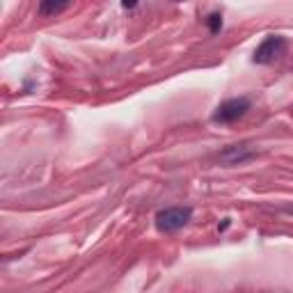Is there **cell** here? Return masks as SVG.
<instances>
[{"mask_svg": "<svg viewBox=\"0 0 293 293\" xmlns=\"http://www.w3.org/2000/svg\"><path fill=\"white\" fill-rule=\"evenodd\" d=\"M193 218V211L188 206H169L156 213V229L163 234H172L179 231L181 227H186Z\"/></svg>", "mask_w": 293, "mask_h": 293, "instance_id": "6da1fadb", "label": "cell"}, {"mask_svg": "<svg viewBox=\"0 0 293 293\" xmlns=\"http://www.w3.org/2000/svg\"><path fill=\"white\" fill-rule=\"evenodd\" d=\"M284 50H287V39L280 37V35H270V37H266L261 44L256 46L254 55H252V62L268 64L273 60H277L280 55H284Z\"/></svg>", "mask_w": 293, "mask_h": 293, "instance_id": "7a4b0ae2", "label": "cell"}, {"mask_svg": "<svg viewBox=\"0 0 293 293\" xmlns=\"http://www.w3.org/2000/svg\"><path fill=\"white\" fill-rule=\"evenodd\" d=\"M248 110H250V99H245V96L229 99L218 106V110L213 113V122H215V124H231V122H236V119L243 117Z\"/></svg>", "mask_w": 293, "mask_h": 293, "instance_id": "3957f363", "label": "cell"}, {"mask_svg": "<svg viewBox=\"0 0 293 293\" xmlns=\"http://www.w3.org/2000/svg\"><path fill=\"white\" fill-rule=\"evenodd\" d=\"M256 151L250 147V144H231V147H227L222 154H220V158L225 163H229V165H238V163H245L250 161V158H254Z\"/></svg>", "mask_w": 293, "mask_h": 293, "instance_id": "277c9868", "label": "cell"}, {"mask_svg": "<svg viewBox=\"0 0 293 293\" xmlns=\"http://www.w3.org/2000/svg\"><path fill=\"white\" fill-rule=\"evenodd\" d=\"M69 2H42L39 5V14H44V16H48V14H57V12H62V9H67Z\"/></svg>", "mask_w": 293, "mask_h": 293, "instance_id": "5b68a950", "label": "cell"}, {"mask_svg": "<svg viewBox=\"0 0 293 293\" xmlns=\"http://www.w3.org/2000/svg\"><path fill=\"white\" fill-rule=\"evenodd\" d=\"M220 28H222V16H220V14H211V16H209V30L218 32Z\"/></svg>", "mask_w": 293, "mask_h": 293, "instance_id": "8992f818", "label": "cell"}]
</instances>
